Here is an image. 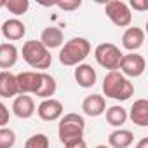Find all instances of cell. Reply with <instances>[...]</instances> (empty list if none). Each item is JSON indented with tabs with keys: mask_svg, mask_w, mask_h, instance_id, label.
I'll list each match as a JSON object with an SVG mask.
<instances>
[{
	"mask_svg": "<svg viewBox=\"0 0 148 148\" xmlns=\"http://www.w3.org/2000/svg\"><path fill=\"white\" fill-rule=\"evenodd\" d=\"M103 94L115 101H127L134 94V86L119 70L108 71L103 79Z\"/></svg>",
	"mask_w": 148,
	"mask_h": 148,
	"instance_id": "6da1fadb",
	"label": "cell"
},
{
	"mask_svg": "<svg viewBox=\"0 0 148 148\" xmlns=\"http://www.w3.org/2000/svg\"><path fill=\"white\" fill-rule=\"evenodd\" d=\"M91 52V42L84 37H73L59 51V63L64 66H79Z\"/></svg>",
	"mask_w": 148,
	"mask_h": 148,
	"instance_id": "7a4b0ae2",
	"label": "cell"
},
{
	"mask_svg": "<svg viewBox=\"0 0 148 148\" xmlns=\"http://www.w3.org/2000/svg\"><path fill=\"white\" fill-rule=\"evenodd\" d=\"M21 54H23V59L33 68V70H47L52 63V56H51V51H47L40 40H28L23 44V49H21Z\"/></svg>",
	"mask_w": 148,
	"mask_h": 148,
	"instance_id": "3957f363",
	"label": "cell"
},
{
	"mask_svg": "<svg viewBox=\"0 0 148 148\" xmlns=\"http://www.w3.org/2000/svg\"><path fill=\"white\" fill-rule=\"evenodd\" d=\"M86 132V120L82 115L79 113H66L59 119V125H58V136L59 141L64 145L70 139H77V138H84Z\"/></svg>",
	"mask_w": 148,
	"mask_h": 148,
	"instance_id": "277c9868",
	"label": "cell"
},
{
	"mask_svg": "<svg viewBox=\"0 0 148 148\" xmlns=\"http://www.w3.org/2000/svg\"><path fill=\"white\" fill-rule=\"evenodd\" d=\"M122 56L124 54L120 52V49L112 42H103L94 49V58H96L98 64L103 66L105 70H110V71L119 70Z\"/></svg>",
	"mask_w": 148,
	"mask_h": 148,
	"instance_id": "5b68a950",
	"label": "cell"
},
{
	"mask_svg": "<svg viewBox=\"0 0 148 148\" xmlns=\"http://www.w3.org/2000/svg\"><path fill=\"white\" fill-rule=\"evenodd\" d=\"M105 12L108 16V19L119 26V28H127L132 21V14H131V9L125 2L122 0H110L105 5Z\"/></svg>",
	"mask_w": 148,
	"mask_h": 148,
	"instance_id": "8992f818",
	"label": "cell"
},
{
	"mask_svg": "<svg viewBox=\"0 0 148 148\" xmlns=\"http://www.w3.org/2000/svg\"><path fill=\"white\" fill-rule=\"evenodd\" d=\"M145 68H146V61L141 54L138 52H129V54H124L122 56V61H120V73L125 77V79H136V77H141L145 73Z\"/></svg>",
	"mask_w": 148,
	"mask_h": 148,
	"instance_id": "52a82bcc",
	"label": "cell"
},
{
	"mask_svg": "<svg viewBox=\"0 0 148 148\" xmlns=\"http://www.w3.org/2000/svg\"><path fill=\"white\" fill-rule=\"evenodd\" d=\"M19 94H37L42 84V71H21L16 75Z\"/></svg>",
	"mask_w": 148,
	"mask_h": 148,
	"instance_id": "ba28073f",
	"label": "cell"
},
{
	"mask_svg": "<svg viewBox=\"0 0 148 148\" xmlns=\"http://www.w3.org/2000/svg\"><path fill=\"white\" fill-rule=\"evenodd\" d=\"M64 113V106L59 99H44L38 106H37V115L44 120V122H54L59 120Z\"/></svg>",
	"mask_w": 148,
	"mask_h": 148,
	"instance_id": "9c48e42d",
	"label": "cell"
},
{
	"mask_svg": "<svg viewBox=\"0 0 148 148\" xmlns=\"http://www.w3.org/2000/svg\"><path fill=\"white\" fill-rule=\"evenodd\" d=\"M26 33V26L21 19L18 18H11L7 21H4L2 28H0V35L5 37L9 42H16V40H21Z\"/></svg>",
	"mask_w": 148,
	"mask_h": 148,
	"instance_id": "30bf717a",
	"label": "cell"
},
{
	"mask_svg": "<svg viewBox=\"0 0 148 148\" xmlns=\"http://www.w3.org/2000/svg\"><path fill=\"white\" fill-rule=\"evenodd\" d=\"M106 110V99L101 94H89L82 101V112L87 117H99Z\"/></svg>",
	"mask_w": 148,
	"mask_h": 148,
	"instance_id": "8fae6325",
	"label": "cell"
},
{
	"mask_svg": "<svg viewBox=\"0 0 148 148\" xmlns=\"http://www.w3.org/2000/svg\"><path fill=\"white\" fill-rule=\"evenodd\" d=\"M12 113L18 119H30L35 113V101L28 94H18L12 101Z\"/></svg>",
	"mask_w": 148,
	"mask_h": 148,
	"instance_id": "7c38bea8",
	"label": "cell"
},
{
	"mask_svg": "<svg viewBox=\"0 0 148 148\" xmlns=\"http://www.w3.org/2000/svg\"><path fill=\"white\" fill-rule=\"evenodd\" d=\"M73 77H75L77 84L84 89H89L96 84L98 80V75H96V70L91 66V64H86V63H80L79 66H75V71H73Z\"/></svg>",
	"mask_w": 148,
	"mask_h": 148,
	"instance_id": "4fadbf2b",
	"label": "cell"
},
{
	"mask_svg": "<svg viewBox=\"0 0 148 148\" xmlns=\"http://www.w3.org/2000/svg\"><path fill=\"white\" fill-rule=\"evenodd\" d=\"M145 42V32L138 26H131L124 32L122 35V47L131 51V52H136Z\"/></svg>",
	"mask_w": 148,
	"mask_h": 148,
	"instance_id": "5bb4252c",
	"label": "cell"
},
{
	"mask_svg": "<svg viewBox=\"0 0 148 148\" xmlns=\"http://www.w3.org/2000/svg\"><path fill=\"white\" fill-rule=\"evenodd\" d=\"M127 117L132 120L134 125H139V127H146L148 125V99L141 98V99H136L131 106V112L127 113Z\"/></svg>",
	"mask_w": 148,
	"mask_h": 148,
	"instance_id": "9a60e30c",
	"label": "cell"
},
{
	"mask_svg": "<svg viewBox=\"0 0 148 148\" xmlns=\"http://www.w3.org/2000/svg\"><path fill=\"white\" fill-rule=\"evenodd\" d=\"M63 40H64V35H63V32L58 26H47V28H44V32L40 35V44L47 51L56 49V47H61L63 45Z\"/></svg>",
	"mask_w": 148,
	"mask_h": 148,
	"instance_id": "2e32d148",
	"label": "cell"
},
{
	"mask_svg": "<svg viewBox=\"0 0 148 148\" xmlns=\"http://www.w3.org/2000/svg\"><path fill=\"white\" fill-rule=\"evenodd\" d=\"M18 82L16 75L9 70L0 71V98H14L18 96Z\"/></svg>",
	"mask_w": 148,
	"mask_h": 148,
	"instance_id": "e0dca14e",
	"label": "cell"
},
{
	"mask_svg": "<svg viewBox=\"0 0 148 148\" xmlns=\"http://www.w3.org/2000/svg\"><path fill=\"white\" fill-rule=\"evenodd\" d=\"M18 58H19V51L14 44L11 42L0 44V68H2V71L12 68L18 63Z\"/></svg>",
	"mask_w": 148,
	"mask_h": 148,
	"instance_id": "ac0fdd59",
	"label": "cell"
},
{
	"mask_svg": "<svg viewBox=\"0 0 148 148\" xmlns=\"http://www.w3.org/2000/svg\"><path fill=\"white\" fill-rule=\"evenodd\" d=\"M134 143V134L129 129H115L108 136V146L110 148H129Z\"/></svg>",
	"mask_w": 148,
	"mask_h": 148,
	"instance_id": "d6986e66",
	"label": "cell"
},
{
	"mask_svg": "<svg viewBox=\"0 0 148 148\" xmlns=\"http://www.w3.org/2000/svg\"><path fill=\"white\" fill-rule=\"evenodd\" d=\"M105 115H106V122L117 129H120V125L125 124L127 120V110L124 106H119V105H113L110 108L105 110Z\"/></svg>",
	"mask_w": 148,
	"mask_h": 148,
	"instance_id": "ffe728a7",
	"label": "cell"
},
{
	"mask_svg": "<svg viewBox=\"0 0 148 148\" xmlns=\"http://www.w3.org/2000/svg\"><path fill=\"white\" fill-rule=\"evenodd\" d=\"M56 89H58V84H56V79L49 73L42 71V84H40V89L37 91V98H44V99H51L54 94H56Z\"/></svg>",
	"mask_w": 148,
	"mask_h": 148,
	"instance_id": "44dd1931",
	"label": "cell"
},
{
	"mask_svg": "<svg viewBox=\"0 0 148 148\" xmlns=\"http://www.w3.org/2000/svg\"><path fill=\"white\" fill-rule=\"evenodd\" d=\"M49 146H51L49 138H47V134H44V132L32 134V136L25 141V148H49Z\"/></svg>",
	"mask_w": 148,
	"mask_h": 148,
	"instance_id": "7402d4cb",
	"label": "cell"
},
{
	"mask_svg": "<svg viewBox=\"0 0 148 148\" xmlns=\"http://www.w3.org/2000/svg\"><path fill=\"white\" fill-rule=\"evenodd\" d=\"M5 9L14 16H21L30 9V2L28 0H5Z\"/></svg>",
	"mask_w": 148,
	"mask_h": 148,
	"instance_id": "603a6c76",
	"label": "cell"
},
{
	"mask_svg": "<svg viewBox=\"0 0 148 148\" xmlns=\"http://www.w3.org/2000/svg\"><path fill=\"white\" fill-rule=\"evenodd\" d=\"M16 145V132L9 127H0V148H12Z\"/></svg>",
	"mask_w": 148,
	"mask_h": 148,
	"instance_id": "cb8c5ba5",
	"label": "cell"
},
{
	"mask_svg": "<svg viewBox=\"0 0 148 148\" xmlns=\"http://www.w3.org/2000/svg\"><path fill=\"white\" fill-rule=\"evenodd\" d=\"M61 11H77L80 5H82V0H64V2H58L56 4Z\"/></svg>",
	"mask_w": 148,
	"mask_h": 148,
	"instance_id": "d4e9b609",
	"label": "cell"
},
{
	"mask_svg": "<svg viewBox=\"0 0 148 148\" xmlns=\"http://www.w3.org/2000/svg\"><path fill=\"white\" fill-rule=\"evenodd\" d=\"M9 119H11V112H9V108L0 101V127H4V125H7L9 124Z\"/></svg>",
	"mask_w": 148,
	"mask_h": 148,
	"instance_id": "484cf974",
	"label": "cell"
},
{
	"mask_svg": "<svg viewBox=\"0 0 148 148\" xmlns=\"http://www.w3.org/2000/svg\"><path fill=\"white\" fill-rule=\"evenodd\" d=\"M64 148H87V143L84 138H77V139H70L64 143Z\"/></svg>",
	"mask_w": 148,
	"mask_h": 148,
	"instance_id": "4316f807",
	"label": "cell"
},
{
	"mask_svg": "<svg viewBox=\"0 0 148 148\" xmlns=\"http://www.w3.org/2000/svg\"><path fill=\"white\" fill-rule=\"evenodd\" d=\"M131 7L134 11H141V12L148 11V4L146 2H141V0H131Z\"/></svg>",
	"mask_w": 148,
	"mask_h": 148,
	"instance_id": "83f0119b",
	"label": "cell"
},
{
	"mask_svg": "<svg viewBox=\"0 0 148 148\" xmlns=\"http://www.w3.org/2000/svg\"><path fill=\"white\" fill-rule=\"evenodd\" d=\"M136 148H148V138H143L139 143H138V146Z\"/></svg>",
	"mask_w": 148,
	"mask_h": 148,
	"instance_id": "f1b7e54d",
	"label": "cell"
},
{
	"mask_svg": "<svg viewBox=\"0 0 148 148\" xmlns=\"http://www.w3.org/2000/svg\"><path fill=\"white\" fill-rule=\"evenodd\" d=\"M2 7H5V0H0V9Z\"/></svg>",
	"mask_w": 148,
	"mask_h": 148,
	"instance_id": "f546056e",
	"label": "cell"
},
{
	"mask_svg": "<svg viewBox=\"0 0 148 148\" xmlns=\"http://www.w3.org/2000/svg\"><path fill=\"white\" fill-rule=\"evenodd\" d=\"M94 148H110V146H106V145H98V146H94Z\"/></svg>",
	"mask_w": 148,
	"mask_h": 148,
	"instance_id": "4dcf8cb0",
	"label": "cell"
},
{
	"mask_svg": "<svg viewBox=\"0 0 148 148\" xmlns=\"http://www.w3.org/2000/svg\"><path fill=\"white\" fill-rule=\"evenodd\" d=\"M0 37H2V35H0Z\"/></svg>",
	"mask_w": 148,
	"mask_h": 148,
	"instance_id": "1f68e13d",
	"label": "cell"
},
{
	"mask_svg": "<svg viewBox=\"0 0 148 148\" xmlns=\"http://www.w3.org/2000/svg\"><path fill=\"white\" fill-rule=\"evenodd\" d=\"M134 148H136V146H134Z\"/></svg>",
	"mask_w": 148,
	"mask_h": 148,
	"instance_id": "d6a6232c",
	"label": "cell"
}]
</instances>
